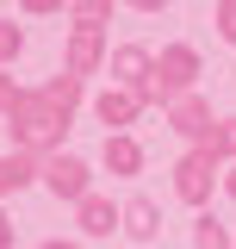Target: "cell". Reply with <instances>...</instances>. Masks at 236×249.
<instances>
[{
	"instance_id": "13",
	"label": "cell",
	"mask_w": 236,
	"mask_h": 249,
	"mask_svg": "<svg viewBox=\"0 0 236 249\" xmlns=\"http://www.w3.org/2000/svg\"><path fill=\"white\" fill-rule=\"evenodd\" d=\"M106 13H112V0H68V19L75 25H106Z\"/></svg>"
},
{
	"instance_id": "21",
	"label": "cell",
	"mask_w": 236,
	"mask_h": 249,
	"mask_svg": "<svg viewBox=\"0 0 236 249\" xmlns=\"http://www.w3.org/2000/svg\"><path fill=\"white\" fill-rule=\"evenodd\" d=\"M0 249H13V218L0 212Z\"/></svg>"
},
{
	"instance_id": "5",
	"label": "cell",
	"mask_w": 236,
	"mask_h": 249,
	"mask_svg": "<svg viewBox=\"0 0 236 249\" xmlns=\"http://www.w3.org/2000/svg\"><path fill=\"white\" fill-rule=\"evenodd\" d=\"M168 124H174L180 137H193V143H211V131H218V119H211V106L199 93H180L174 106H168Z\"/></svg>"
},
{
	"instance_id": "3",
	"label": "cell",
	"mask_w": 236,
	"mask_h": 249,
	"mask_svg": "<svg viewBox=\"0 0 236 249\" xmlns=\"http://www.w3.org/2000/svg\"><path fill=\"white\" fill-rule=\"evenodd\" d=\"M211 187H218V150H211V143H193V150L174 162V193L186 206H205Z\"/></svg>"
},
{
	"instance_id": "12",
	"label": "cell",
	"mask_w": 236,
	"mask_h": 249,
	"mask_svg": "<svg viewBox=\"0 0 236 249\" xmlns=\"http://www.w3.org/2000/svg\"><path fill=\"white\" fill-rule=\"evenodd\" d=\"M124 231L131 237H155V206L149 199H124Z\"/></svg>"
},
{
	"instance_id": "23",
	"label": "cell",
	"mask_w": 236,
	"mask_h": 249,
	"mask_svg": "<svg viewBox=\"0 0 236 249\" xmlns=\"http://www.w3.org/2000/svg\"><path fill=\"white\" fill-rule=\"evenodd\" d=\"M44 249H81V243H44Z\"/></svg>"
},
{
	"instance_id": "14",
	"label": "cell",
	"mask_w": 236,
	"mask_h": 249,
	"mask_svg": "<svg viewBox=\"0 0 236 249\" xmlns=\"http://www.w3.org/2000/svg\"><path fill=\"white\" fill-rule=\"evenodd\" d=\"M193 243H199V249H230V231H224L218 218H199V231H193Z\"/></svg>"
},
{
	"instance_id": "10",
	"label": "cell",
	"mask_w": 236,
	"mask_h": 249,
	"mask_svg": "<svg viewBox=\"0 0 236 249\" xmlns=\"http://www.w3.org/2000/svg\"><path fill=\"white\" fill-rule=\"evenodd\" d=\"M155 69V56H149L143 44H124V50H112V75L118 81H131V88H143V75Z\"/></svg>"
},
{
	"instance_id": "19",
	"label": "cell",
	"mask_w": 236,
	"mask_h": 249,
	"mask_svg": "<svg viewBox=\"0 0 236 249\" xmlns=\"http://www.w3.org/2000/svg\"><path fill=\"white\" fill-rule=\"evenodd\" d=\"M25 13H56V6H68V0H19Z\"/></svg>"
},
{
	"instance_id": "2",
	"label": "cell",
	"mask_w": 236,
	"mask_h": 249,
	"mask_svg": "<svg viewBox=\"0 0 236 249\" xmlns=\"http://www.w3.org/2000/svg\"><path fill=\"white\" fill-rule=\"evenodd\" d=\"M193 75H199V50L193 44H168L162 56H155V69L143 75V106L155 100V106H174L180 93H193Z\"/></svg>"
},
{
	"instance_id": "22",
	"label": "cell",
	"mask_w": 236,
	"mask_h": 249,
	"mask_svg": "<svg viewBox=\"0 0 236 249\" xmlns=\"http://www.w3.org/2000/svg\"><path fill=\"white\" fill-rule=\"evenodd\" d=\"M224 193H230V199H236V168H230V175H224Z\"/></svg>"
},
{
	"instance_id": "6",
	"label": "cell",
	"mask_w": 236,
	"mask_h": 249,
	"mask_svg": "<svg viewBox=\"0 0 236 249\" xmlns=\"http://www.w3.org/2000/svg\"><path fill=\"white\" fill-rule=\"evenodd\" d=\"M93 112H100V124L124 131V124H137V112H143V93L137 88H106L100 100H93Z\"/></svg>"
},
{
	"instance_id": "15",
	"label": "cell",
	"mask_w": 236,
	"mask_h": 249,
	"mask_svg": "<svg viewBox=\"0 0 236 249\" xmlns=\"http://www.w3.org/2000/svg\"><path fill=\"white\" fill-rule=\"evenodd\" d=\"M19 50H25V37H19V25H13V19H0V69H6V62L19 56Z\"/></svg>"
},
{
	"instance_id": "16",
	"label": "cell",
	"mask_w": 236,
	"mask_h": 249,
	"mask_svg": "<svg viewBox=\"0 0 236 249\" xmlns=\"http://www.w3.org/2000/svg\"><path fill=\"white\" fill-rule=\"evenodd\" d=\"M211 150H218V156H236V119H218V131H211Z\"/></svg>"
},
{
	"instance_id": "18",
	"label": "cell",
	"mask_w": 236,
	"mask_h": 249,
	"mask_svg": "<svg viewBox=\"0 0 236 249\" xmlns=\"http://www.w3.org/2000/svg\"><path fill=\"white\" fill-rule=\"evenodd\" d=\"M13 100H19V88H13V75L0 69V112H13Z\"/></svg>"
},
{
	"instance_id": "8",
	"label": "cell",
	"mask_w": 236,
	"mask_h": 249,
	"mask_svg": "<svg viewBox=\"0 0 236 249\" xmlns=\"http://www.w3.org/2000/svg\"><path fill=\"white\" fill-rule=\"evenodd\" d=\"M118 224H124V206L100 199V193H87V199H81V231H87V237H112Z\"/></svg>"
},
{
	"instance_id": "20",
	"label": "cell",
	"mask_w": 236,
	"mask_h": 249,
	"mask_svg": "<svg viewBox=\"0 0 236 249\" xmlns=\"http://www.w3.org/2000/svg\"><path fill=\"white\" fill-rule=\"evenodd\" d=\"M124 6H137V13H162L168 0H124Z\"/></svg>"
},
{
	"instance_id": "4",
	"label": "cell",
	"mask_w": 236,
	"mask_h": 249,
	"mask_svg": "<svg viewBox=\"0 0 236 249\" xmlns=\"http://www.w3.org/2000/svg\"><path fill=\"white\" fill-rule=\"evenodd\" d=\"M44 181H50V193L56 199H87V162L81 156H44Z\"/></svg>"
},
{
	"instance_id": "11",
	"label": "cell",
	"mask_w": 236,
	"mask_h": 249,
	"mask_svg": "<svg viewBox=\"0 0 236 249\" xmlns=\"http://www.w3.org/2000/svg\"><path fill=\"white\" fill-rule=\"evenodd\" d=\"M31 175H44V168H37V156H0V193H19Z\"/></svg>"
},
{
	"instance_id": "17",
	"label": "cell",
	"mask_w": 236,
	"mask_h": 249,
	"mask_svg": "<svg viewBox=\"0 0 236 249\" xmlns=\"http://www.w3.org/2000/svg\"><path fill=\"white\" fill-rule=\"evenodd\" d=\"M218 31L236 44V0H218Z\"/></svg>"
},
{
	"instance_id": "1",
	"label": "cell",
	"mask_w": 236,
	"mask_h": 249,
	"mask_svg": "<svg viewBox=\"0 0 236 249\" xmlns=\"http://www.w3.org/2000/svg\"><path fill=\"white\" fill-rule=\"evenodd\" d=\"M75 100H81V81L62 69L56 81H44L37 93H19L13 100V112H6V124H13V137L25 143V156H44L50 143H62V131H68V112H75Z\"/></svg>"
},
{
	"instance_id": "7",
	"label": "cell",
	"mask_w": 236,
	"mask_h": 249,
	"mask_svg": "<svg viewBox=\"0 0 236 249\" xmlns=\"http://www.w3.org/2000/svg\"><path fill=\"white\" fill-rule=\"evenodd\" d=\"M100 50H106V31L100 25H75V37H68V75H75V81L93 75V69H100Z\"/></svg>"
},
{
	"instance_id": "9",
	"label": "cell",
	"mask_w": 236,
	"mask_h": 249,
	"mask_svg": "<svg viewBox=\"0 0 236 249\" xmlns=\"http://www.w3.org/2000/svg\"><path fill=\"white\" fill-rule=\"evenodd\" d=\"M106 168H112V175H137V168H143V150H137V137H124V131H106Z\"/></svg>"
}]
</instances>
